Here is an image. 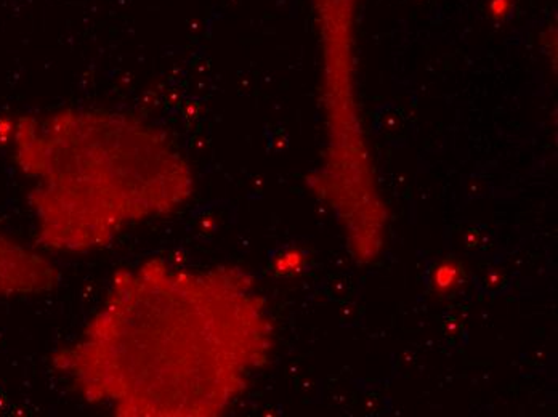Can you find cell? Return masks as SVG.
<instances>
[{"label": "cell", "mask_w": 558, "mask_h": 417, "mask_svg": "<svg viewBox=\"0 0 558 417\" xmlns=\"http://www.w3.org/2000/svg\"><path fill=\"white\" fill-rule=\"evenodd\" d=\"M508 5H510V2H508V0H494L493 2V11H494V15H498V16H506L507 15V7Z\"/></svg>", "instance_id": "cell-5"}, {"label": "cell", "mask_w": 558, "mask_h": 417, "mask_svg": "<svg viewBox=\"0 0 558 417\" xmlns=\"http://www.w3.org/2000/svg\"><path fill=\"white\" fill-rule=\"evenodd\" d=\"M303 257L298 250H289L284 255H281L278 260H276V272L278 273H289V272H297V269L302 267Z\"/></svg>", "instance_id": "cell-4"}, {"label": "cell", "mask_w": 558, "mask_h": 417, "mask_svg": "<svg viewBox=\"0 0 558 417\" xmlns=\"http://www.w3.org/2000/svg\"><path fill=\"white\" fill-rule=\"evenodd\" d=\"M0 145L29 182L39 241L52 250L108 246L128 225L167 216L191 182L161 128L118 111L4 116Z\"/></svg>", "instance_id": "cell-1"}, {"label": "cell", "mask_w": 558, "mask_h": 417, "mask_svg": "<svg viewBox=\"0 0 558 417\" xmlns=\"http://www.w3.org/2000/svg\"><path fill=\"white\" fill-rule=\"evenodd\" d=\"M58 281V268L44 254L0 230V297L42 294Z\"/></svg>", "instance_id": "cell-2"}, {"label": "cell", "mask_w": 558, "mask_h": 417, "mask_svg": "<svg viewBox=\"0 0 558 417\" xmlns=\"http://www.w3.org/2000/svg\"><path fill=\"white\" fill-rule=\"evenodd\" d=\"M457 279H459V268L456 265H452V263H443V265H440L437 268V272H435L433 283L435 287H438L440 291H447L457 284Z\"/></svg>", "instance_id": "cell-3"}]
</instances>
